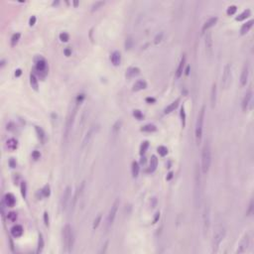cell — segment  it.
I'll use <instances>...</instances> for the list:
<instances>
[{
    "label": "cell",
    "instance_id": "e7e4bbea",
    "mask_svg": "<svg viewBox=\"0 0 254 254\" xmlns=\"http://www.w3.org/2000/svg\"><path fill=\"white\" fill-rule=\"evenodd\" d=\"M189 74H190V66H188L187 67V70H186V75L188 76Z\"/></svg>",
    "mask_w": 254,
    "mask_h": 254
},
{
    "label": "cell",
    "instance_id": "9a60e30c",
    "mask_svg": "<svg viewBox=\"0 0 254 254\" xmlns=\"http://www.w3.org/2000/svg\"><path fill=\"white\" fill-rule=\"evenodd\" d=\"M35 64H36V70L39 72H47V62L43 57H37L35 58Z\"/></svg>",
    "mask_w": 254,
    "mask_h": 254
},
{
    "label": "cell",
    "instance_id": "94428289",
    "mask_svg": "<svg viewBox=\"0 0 254 254\" xmlns=\"http://www.w3.org/2000/svg\"><path fill=\"white\" fill-rule=\"evenodd\" d=\"M159 217H160V213H157L155 215V218H154V220H153V224H156L157 220L159 219Z\"/></svg>",
    "mask_w": 254,
    "mask_h": 254
},
{
    "label": "cell",
    "instance_id": "d4e9b609",
    "mask_svg": "<svg viewBox=\"0 0 254 254\" xmlns=\"http://www.w3.org/2000/svg\"><path fill=\"white\" fill-rule=\"evenodd\" d=\"M215 102H217V86H215V83H213V86H211V91H210V106H211V108H214Z\"/></svg>",
    "mask_w": 254,
    "mask_h": 254
},
{
    "label": "cell",
    "instance_id": "5bb4252c",
    "mask_svg": "<svg viewBox=\"0 0 254 254\" xmlns=\"http://www.w3.org/2000/svg\"><path fill=\"white\" fill-rule=\"evenodd\" d=\"M205 46H206V55L210 57L213 55V34L209 31H206V37H205Z\"/></svg>",
    "mask_w": 254,
    "mask_h": 254
},
{
    "label": "cell",
    "instance_id": "f546056e",
    "mask_svg": "<svg viewBox=\"0 0 254 254\" xmlns=\"http://www.w3.org/2000/svg\"><path fill=\"white\" fill-rule=\"evenodd\" d=\"M35 130H36V133H37V136L39 138V140L42 142V143H44L46 141V133L43 130V128H41L39 126H35Z\"/></svg>",
    "mask_w": 254,
    "mask_h": 254
},
{
    "label": "cell",
    "instance_id": "2e32d148",
    "mask_svg": "<svg viewBox=\"0 0 254 254\" xmlns=\"http://www.w3.org/2000/svg\"><path fill=\"white\" fill-rule=\"evenodd\" d=\"M248 76H249V66L248 64H245L241 71V76H240V83L242 86H246L248 80Z\"/></svg>",
    "mask_w": 254,
    "mask_h": 254
},
{
    "label": "cell",
    "instance_id": "7c38bea8",
    "mask_svg": "<svg viewBox=\"0 0 254 254\" xmlns=\"http://www.w3.org/2000/svg\"><path fill=\"white\" fill-rule=\"evenodd\" d=\"M250 245V239H249V235L248 234H244V236L242 237V239L240 240L239 244H238V247L236 249V253L237 254H241L244 253L248 250Z\"/></svg>",
    "mask_w": 254,
    "mask_h": 254
},
{
    "label": "cell",
    "instance_id": "9c48e42d",
    "mask_svg": "<svg viewBox=\"0 0 254 254\" xmlns=\"http://www.w3.org/2000/svg\"><path fill=\"white\" fill-rule=\"evenodd\" d=\"M118 206H119V199H116L113 203V205L111 206L108 215H107V225L111 226L113 224L115 217H116V213L118 211Z\"/></svg>",
    "mask_w": 254,
    "mask_h": 254
},
{
    "label": "cell",
    "instance_id": "6f0895ef",
    "mask_svg": "<svg viewBox=\"0 0 254 254\" xmlns=\"http://www.w3.org/2000/svg\"><path fill=\"white\" fill-rule=\"evenodd\" d=\"M64 53H65V55H66L67 57H70L72 55V50L70 48H67V49H65Z\"/></svg>",
    "mask_w": 254,
    "mask_h": 254
},
{
    "label": "cell",
    "instance_id": "603a6c76",
    "mask_svg": "<svg viewBox=\"0 0 254 254\" xmlns=\"http://www.w3.org/2000/svg\"><path fill=\"white\" fill-rule=\"evenodd\" d=\"M140 74V69L137 67H131L126 71V78L132 79Z\"/></svg>",
    "mask_w": 254,
    "mask_h": 254
},
{
    "label": "cell",
    "instance_id": "5b68a950",
    "mask_svg": "<svg viewBox=\"0 0 254 254\" xmlns=\"http://www.w3.org/2000/svg\"><path fill=\"white\" fill-rule=\"evenodd\" d=\"M78 107H79V105L76 104V106L70 111V113L68 114V117H67V120H66V125H65V130H64V139L66 142L69 140V137H70L72 125H74V122H75V118H76V115Z\"/></svg>",
    "mask_w": 254,
    "mask_h": 254
},
{
    "label": "cell",
    "instance_id": "8d00e7d4",
    "mask_svg": "<svg viewBox=\"0 0 254 254\" xmlns=\"http://www.w3.org/2000/svg\"><path fill=\"white\" fill-rule=\"evenodd\" d=\"M44 246H45L44 238H43V235H42V234H40V235H39V241H38V249H37V253H41L42 251H43Z\"/></svg>",
    "mask_w": 254,
    "mask_h": 254
},
{
    "label": "cell",
    "instance_id": "d590c367",
    "mask_svg": "<svg viewBox=\"0 0 254 254\" xmlns=\"http://www.w3.org/2000/svg\"><path fill=\"white\" fill-rule=\"evenodd\" d=\"M180 116H181V121H182V127L185 128V126H186V110H185L184 105L181 107Z\"/></svg>",
    "mask_w": 254,
    "mask_h": 254
},
{
    "label": "cell",
    "instance_id": "f6af8a7d",
    "mask_svg": "<svg viewBox=\"0 0 254 254\" xmlns=\"http://www.w3.org/2000/svg\"><path fill=\"white\" fill-rule=\"evenodd\" d=\"M236 11H237V7L235 5H231L228 7V10H226V14H228V16H231V15H234L236 13Z\"/></svg>",
    "mask_w": 254,
    "mask_h": 254
},
{
    "label": "cell",
    "instance_id": "1f68e13d",
    "mask_svg": "<svg viewBox=\"0 0 254 254\" xmlns=\"http://www.w3.org/2000/svg\"><path fill=\"white\" fill-rule=\"evenodd\" d=\"M139 164H138L136 161H133L132 165H131V173H132V177L133 178H137L138 175H139Z\"/></svg>",
    "mask_w": 254,
    "mask_h": 254
},
{
    "label": "cell",
    "instance_id": "91938a15",
    "mask_svg": "<svg viewBox=\"0 0 254 254\" xmlns=\"http://www.w3.org/2000/svg\"><path fill=\"white\" fill-rule=\"evenodd\" d=\"M146 101H147L148 103H155L156 102V99L154 98V97H147V98H146Z\"/></svg>",
    "mask_w": 254,
    "mask_h": 254
},
{
    "label": "cell",
    "instance_id": "277c9868",
    "mask_svg": "<svg viewBox=\"0 0 254 254\" xmlns=\"http://www.w3.org/2000/svg\"><path fill=\"white\" fill-rule=\"evenodd\" d=\"M205 114H206V107L203 106L199 110L197 123H196V129H195V136H196V142L199 145L202 141L203 137V121H205Z\"/></svg>",
    "mask_w": 254,
    "mask_h": 254
},
{
    "label": "cell",
    "instance_id": "f35d334b",
    "mask_svg": "<svg viewBox=\"0 0 254 254\" xmlns=\"http://www.w3.org/2000/svg\"><path fill=\"white\" fill-rule=\"evenodd\" d=\"M105 4V2L104 1H95L93 4L91 5V12H94V11H97L98 10L99 8H101V6H103Z\"/></svg>",
    "mask_w": 254,
    "mask_h": 254
},
{
    "label": "cell",
    "instance_id": "be15d7a7",
    "mask_svg": "<svg viewBox=\"0 0 254 254\" xmlns=\"http://www.w3.org/2000/svg\"><path fill=\"white\" fill-rule=\"evenodd\" d=\"M172 178H173V173H172V172H170V173H169V174H168L167 180H168V181H170V180H171Z\"/></svg>",
    "mask_w": 254,
    "mask_h": 254
},
{
    "label": "cell",
    "instance_id": "7dc6e473",
    "mask_svg": "<svg viewBox=\"0 0 254 254\" xmlns=\"http://www.w3.org/2000/svg\"><path fill=\"white\" fill-rule=\"evenodd\" d=\"M133 116L135 117L136 119H138V120H142V119L144 118V115H143V113L141 112L140 110H138V109H136V110H134L133 111Z\"/></svg>",
    "mask_w": 254,
    "mask_h": 254
},
{
    "label": "cell",
    "instance_id": "60d3db41",
    "mask_svg": "<svg viewBox=\"0 0 254 254\" xmlns=\"http://www.w3.org/2000/svg\"><path fill=\"white\" fill-rule=\"evenodd\" d=\"M149 148V142L148 141H144V142H142V144L140 146V155H144V154L146 153V151L148 150Z\"/></svg>",
    "mask_w": 254,
    "mask_h": 254
},
{
    "label": "cell",
    "instance_id": "52a82bcc",
    "mask_svg": "<svg viewBox=\"0 0 254 254\" xmlns=\"http://www.w3.org/2000/svg\"><path fill=\"white\" fill-rule=\"evenodd\" d=\"M231 79H232L231 66H230V64H226L224 68V72H222V76H221V86L224 90H228L229 87L230 83H231Z\"/></svg>",
    "mask_w": 254,
    "mask_h": 254
},
{
    "label": "cell",
    "instance_id": "816d5d0a",
    "mask_svg": "<svg viewBox=\"0 0 254 254\" xmlns=\"http://www.w3.org/2000/svg\"><path fill=\"white\" fill-rule=\"evenodd\" d=\"M162 38H163V33L160 32L159 34H157V36L155 37V39H154V43H155L156 45L161 43V41H162Z\"/></svg>",
    "mask_w": 254,
    "mask_h": 254
},
{
    "label": "cell",
    "instance_id": "d6986e66",
    "mask_svg": "<svg viewBox=\"0 0 254 254\" xmlns=\"http://www.w3.org/2000/svg\"><path fill=\"white\" fill-rule=\"evenodd\" d=\"M3 201H4V203H6V206H9V207H13L15 206V203H16V199H15L14 196L12 194H10V193L6 194L4 196Z\"/></svg>",
    "mask_w": 254,
    "mask_h": 254
},
{
    "label": "cell",
    "instance_id": "ee69618b",
    "mask_svg": "<svg viewBox=\"0 0 254 254\" xmlns=\"http://www.w3.org/2000/svg\"><path fill=\"white\" fill-rule=\"evenodd\" d=\"M158 153H159V155H161L162 157H165L168 154V148L165 147V146H159L157 149Z\"/></svg>",
    "mask_w": 254,
    "mask_h": 254
},
{
    "label": "cell",
    "instance_id": "6125c7cd",
    "mask_svg": "<svg viewBox=\"0 0 254 254\" xmlns=\"http://www.w3.org/2000/svg\"><path fill=\"white\" fill-rule=\"evenodd\" d=\"M22 75V71L20 70V69H18V70L15 71V76H20Z\"/></svg>",
    "mask_w": 254,
    "mask_h": 254
},
{
    "label": "cell",
    "instance_id": "e575fe53",
    "mask_svg": "<svg viewBox=\"0 0 254 254\" xmlns=\"http://www.w3.org/2000/svg\"><path fill=\"white\" fill-rule=\"evenodd\" d=\"M157 130V127L156 125H154V124H146L144 125L143 127L141 128V131H143V132H149V133H151V132H155Z\"/></svg>",
    "mask_w": 254,
    "mask_h": 254
},
{
    "label": "cell",
    "instance_id": "83f0119b",
    "mask_svg": "<svg viewBox=\"0 0 254 254\" xmlns=\"http://www.w3.org/2000/svg\"><path fill=\"white\" fill-rule=\"evenodd\" d=\"M179 103H180V98H177L175 101H173L172 103H170V104H169V105L166 107V108H165L164 112L166 113V114L171 113L172 111H174V110L177 108V107H178Z\"/></svg>",
    "mask_w": 254,
    "mask_h": 254
},
{
    "label": "cell",
    "instance_id": "8fae6325",
    "mask_svg": "<svg viewBox=\"0 0 254 254\" xmlns=\"http://www.w3.org/2000/svg\"><path fill=\"white\" fill-rule=\"evenodd\" d=\"M252 99H253V92L251 90H249L245 93L243 101H242V110L247 111L248 109L252 108Z\"/></svg>",
    "mask_w": 254,
    "mask_h": 254
},
{
    "label": "cell",
    "instance_id": "680465c9",
    "mask_svg": "<svg viewBox=\"0 0 254 254\" xmlns=\"http://www.w3.org/2000/svg\"><path fill=\"white\" fill-rule=\"evenodd\" d=\"M9 164H10L11 168H15V167H16V162H15V161H14L13 158H11V159H10V161H9Z\"/></svg>",
    "mask_w": 254,
    "mask_h": 254
},
{
    "label": "cell",
    "instance_id": "f5cc1de1",
    "mask_svg": "<svg viewBox=\"0 0 254 254\" xmlns=\"http://www.w3.org/2000/svg\"><path fill=\"white\" fill-rule=\"evenodd\" d=\"M252 213H253V199H251V201H250L248 210H247V211H246V215H247V217H249V215L252 214Z\"/></svg>",
    "mask_w": 254,
    "mask_h": 254
},
{
    "label": "cell",
    "instance_id": "9f6ffc18",
    "mask_svg": "<svg viewBox=\"0 0 254 254\" xmlns=\"http://www.w3.org/2000/svg\"><path fill=\"white\" fill-rule=\"evenodd\" d=\"M35 23H36V16H32L29 20V24H30V26H34Z\"/></svg>",
    "mask_w": 254,
    "mask_h": 254
},
{
    "label": "cell",
    "instance_id": "3957f363",
    "mask_svg": "<svg viewBox=\"0 0 254 254\" xmlns=\"http://www.w3.org/2000/svg\"><path fill=\"white\" fill-rule=\"evenodd\" d=\"M63 243L65 252L71 253L74 245V233L70 224H66L63 228Z\"/></svg>",
    "mask_w": 254,
    "mask_h": 254
},
{
    "label": "cell",
    "instance_id": "6da1fadb",
    "mask_svg": "<svg viewBox=\"0 0 254 254\" xmlns=\"http://www.w3.org/2000/svg\"><path fill=\"white\" fill-rule=\"evenodd\" d=\"M194 203L195 206L199 207L202 203V184H201V171L198 164H196L194 171Z\"/></svg>",
    "mask_w": 254,
    "mask_h": 254
},
{
    "label": "cell",
    "instance_id": "4dcf8cb0",
    "mask_svg": "<svg viewBox=\"0 0 254 254\" xmlns=\"http://www.w3.org/2000/svg\"><path fill=\"white\" fill-rule=\"evenodd\" d=\"M121 126H122V120L121 119H118V120L116 121L113 124L112 126V134H113V136H117L118 135V133L119 131H120V129H121Z\"/></svg>",
    "mask_w": 254,
    "mask_h": 254
},
{
    "label": "cell",
    "instance_id": "ac0fdd59",
    "mask_svg": "<svg viewBox=\"0 0 254 254\" xmlns=\"http://www.w3.org/2000/svg\"><path fill=\"white\" fill-rule=\"evenodd\" d=\"M84 183H86V182H83L82 184H80V186H79L78 189H76L74 198H72V199H72V207L76 206V203H78V199H79L80 195H82V193H83V189H84V185H86Z\"/></svg>",
    "mask_w": 254,
    "mask_h": 254
},
{
    "label": "cell",
    "instance_id": "11a10c76",
    "mask_svg": "<svg viewBox=\"0 0 254 254\" xmlns=\"http://www.w3.org/2000/svg\"><path fill=\"white\" fill-rule=\"evenodd\" d=\"M44 222L47 226L49 225V214H48L47 211H45L44 213Z\"/></svg>",
    "mask_w": 254,
    "mask_h": 254
},
{
    "label": "cell",
    "instance_id": "db71d44e",
    "mask_svg": "<svg viewBox=\"0 0 254 254\" xmlns=\"http://www.w3.org/2000/svg\"><path fill=\"white\" fill-rule=\"evenodd\" d=\"M32 157H33V159H35V160H38V159H40V157H41V154L39 151H34L32 153Z\"/></svg>",
    "mask_w": 254,
    "mask_h": 254
},
{
    "label": "cell",
    "instance_id": "f1b7e54d",
    "mask_svg": "<svg viewBox=\"0 0 254 254\" xmlns=\"http://www.w3.org/2000/svg\"><path fill=\"white\" fill-rule=\"evenodd\" d=\"M158 167V158L155 156V155H153L151 157V159H150V167H149V172H155L156 171V169Z\"/></svg>",
    "mask_w": 254,
    "mask_h": 254
},
{
    "label": "cell",
    "instance_id": "4316f807",
    "mask_svg": "<svg viewBox=\"0 0 254 254\" xmlns=\"http://www.w3.org/2000/svg\"><path fill=\"white\" fill-rule=\"evenodd\" d=\"M253 23H254V20H249L248 22H246L245 24L242 25L241 29H240V35H245V34H247L249 32V30L252 28Z\"/></svg>",
    "mask_w": 254,
    "mask_h": 254
},
{
    "label": "cell",
    "instance_id": "8992f818",
    "mask_svg": "<svg viewBox=\"0 0 254 254\" xmlns=\"http://www.w3.org/2000/svg\"><path fill=\"white\" fill-rule=\"evenodd\" d=\"M225 236V229L224 228V225H217L214 229L213 233V251L217 252L219 245L224 240V238Z\"/></svg>",
    "mask_w": 254,
    "mask_h": 254
},
{
    "label": "cell",
    "instance_id": "74e56055",
    "mask_svg": "<svg viewBox=\"0 0 254 254\" xmlns=\"http://www.w3.org/2000/svg\"><path fill=\"white\" fill-rule=\"evenodd\" d=\"M20 37H21V34L20 33H15L13 34L12 38H11V47H14V46H16L17 43L20 40Z\"/></svg>",
    "mask_w": 254,
    "mask_h": 254
},
{
    "label": "cell",
    "instance_id": "30bf717a",
    "mask_svg": "<svg viewBox=\"0 0 254 254\" xmlns=\"http://www.w3.org/2000/svg\"><path fill=\"white\" fill-rule=\"evenodd\" d=\"M203 232L205 234L209 232L210 226V207L209 206H205L203 213Z\"/></svg>",
    "mask_w": 254,
    "mask_h": 254
},
{
    "label": "cell",
    "instance_id": "484cf974",
    "mask_svg": "<svg viewBox=\"0 0 254 254\" xmlns=\"http://www.w3.org/2000/svg\"><path fill=\"white\" fill-rule=\"evenodd\" d=\"M18 147V141L14 138H10L6 141V148L10 150V151H14Z\"/></svg>",
    "mask_w": 254,
    "mask_h": 254
},
{
    "label": "cell",
    "instance_id": "cb8c5ba5",
    "mask_svg": "<svg viewBox=\"0 0 254 254\" xmlns=\"http://www.w3.org/2000/svg\"><path fill=\"white\" fill-rule=\"evenodd\" d=\"M23 231H24V229H23L22 225H20V224L14 225L13 228H11V234H12L14 237H20L23 234Z\"/></svg>",
    "mask_w": 254,
    "mask_h": 254
},
{
    "label": "cell",
    "instance_id": "44dd1931",
    "mask_svg": "<svg viewBox=\"0 0 254 254\" xmlns=\"http://www.w3.org/2000/svg\"><path fill=\"white\" fill-rule=\"evenodd\" d=\"M111 63L113 64V66L117 67L120 65V62H121V54L119 51H114L112 53V55H111Z\"/></svg>",
    "mask_w": 254,
    "mask_h": 254
},
{
    "label": "cell",
    "instance_id": "bcb514c9",
    "mask_svg": "<svg viewBox=\"0 0 254 254\" xmlns=\"http://www.w3.org/2000/svg\"><path fill=\"white\" fill-rule=\"evenodd\" d=\"M59 38L62 42H68L70 40V35H69L67 32H62L59 35Z\"/></svg>",
    "mask_w": 254,
    "mask_h": 254
},
{
    "label": "cell",
    "instance_id": "ffe728a7",
    "mask_svg": "<svg viewBox=\"0 0 254 254\" xmlns=\"http://www.w3.org/2000/svg\"><path fill=\"white\" fill-rule=\"evenodd\" d=\"M185 64H186V55H183L182 59H181V62L178 66V69H177V72H176V78L177 79H180L181 76L183 75V72H184V67H185Z\"/></svg>",
    "mask_w": 254,
    "mask_h": 254
},
{
    "label": "cell",
    "instance_id": "7bdbcfd3",
    "mask_svg": "<svg viewBox=\"0 0 254 254\" xmlns=\"http://www.w3.org/2000/svg\"><path fill=\"white\" fill-rule=\"evenodd\" d=\"M42 195H43V197L45 198H48L50 195H51V189H50L49 185H46V186L42 189Z\"/></svg>",
    "mask_w": 254,
    "mask_h": 254
},
{
    "label": "cell",
    "instance_id": "f907efd6",
    "mask_svg": "<svg viewBox=\"0 0 254 254\" xmlns=\"http://www.w3.org/2000/svg\"><path fill=\"white\" fill-rule=\"evenodd\" d=\"M7 217H8V219H9L10 221H16V219H17V213H14V211H11V213H9L8 215H7Z\"/></svg>",
    "mask_w": 254,
    "mask_h": 254
},
{
    "label": "cell",
    "instance_id": "681fc988",
    "mask_svg": "<svg viewBox=\"0 0 254 254\" xmlns=\"http://www.w3.org/2000/svg\"><path fill=\"white\" fill-rule=\"evenodd\" d=\"M84 94L83 93H79V94H78V97H76V104H78V105H79L80 103H82L83 101V99H84Z\"/></svg>",
    "mask_w": 254,
    "mask_h": 254
},
{
    "label": "cell",
    "instance_id": "e0dca14e",
    "mask_svg": "<svg viewBox=\"0 0 254 254\" xmlns=\"http://www.w3.org/2000/svg\"><path fill=\"white\" fill-rule=\"evenodd\" d=\"M217 17H211L210 18L209 20H206L205 22V24H203V28H202V32L203 33H206V31H207L211 27H213L215 24H217Z\"/></svg>",
    "mask_w": 254,
    "mask_h": 254
},
{
    "label": "cell",
    "instance_id": "b9f144b4",
    "mask_svg": "<svg viewBox=\"0 0 254 254\" xmlns=\"http://www.w3.org/2000/svg\"><path fill=\"white\" fill-rule=\"evenodd\" d=\"M101 218H102V215L99 213L97 214V217L94 218L93 220V224H92V228L93 229H97L98 228V225L101 224Z\"/></svg>",
    "mask_w": 254,
    "mask_h": 254
},
{
    "label": "cell",
    "instance_id": "836d02e7",
    "mask_svg": "<svg viewBox=\"0 0 254 254\" xmlns=\"http://www.w3.org/2000/svg\"><path fill=\"white\" fill-rule=\"evenodd\" d=\"M250 15H251V11H250L249 9H246L241 14L238 15V16L235 18V20L236 21H243V20H245V19H247Z\"/></svg>",
    "mask_w": 254,
    "mask_h": 254
},
{
    "label": "cell",
    "instance_id": "7a4b0ae2",
    "mask_svg": "<svg viewBox=\"0 0 254 254\" xmlns=\"http://www.w3.org/2000/svg\"><path fill=\"white\" fill-rule=\"evenodd\" d=\"M211 164V149L209 141H206L202 150V172L203 174H207Z\"/></svg>",
    "mask_w": 254,
    "mask_h": 254
},
{
    "label": "cell",
    "instance_id": "c3c4849f",
    "mask_svg": "<svg viewBox=\"0 0 254 254\" xmlns=\"http://www.w3.org/2000/svg\"><path fill=\"white\" fill-rule=\"evenodd\" d=\"M21 194L23 196V198H26L27 196V185L25 182H22L21 183Z\"/></svg>",
    "mask_w": 254,
    "mask_h": 254
},
{
    "label": "cell",
    "instance_id": "7402d4cb",
    "mask_svg": "<svg viewBox=\"0 0 254 254\" xmlns=\"http://www.w3.org/2000/svg\"><path fill=\"white\" fill-rule=\"evenodd\" d=\"M147 87V83L145 82L144 79H139L133 84V91H139L142 90H145Z\"/></svg>",
    "mask_w": 254,
    "mask_h": 254
},
{
    "label": "cell",
    "instance_id": "4fadbf2b",
    "mask_svg": "<svg viewBox=\"0 0 254 254\" xmlns=\"http://www.w3.org/2000/svg\"><path fill=\"white\" fill-rule=\"evenodd\" d=\"M71 198H72V189H71V187H67L63 194V198H62V202H61L62 210H67L69 203L71 201Z\"/></svg>",
    "mask_w": 254,
    "mask_h": 254
},
{
    "label": "cell",
    "instance_id": "d6a6232c",
    "mask_svg": "<svg viewBox=\"0 0 254 254\" xmlns=\"http://www.w3.org/2000/svg\"><path fill=\"white\" fill-rule=\"evenodd\" d=\"M30 84L34 90H38V88H39V83H38V79L36 78L35 74L30 75Z\"/></svg>",
    "mask_w": 254,
    "mask_h": 254
},
{
    "label": "cell",
    "instance_id": "ba28073f",
    "mask_svg": "<svg viewBox=\"0 0 254 254\" xmlns=\"http://www.w3.org/2000/svg\"><path fill=\"white\" fill-rule=\"evenodd\" d=\"M98 129H99V127H98L97 124H92L90 127V129L87 130V132L86 133V135H84L83 139L82 148H84L86 146H87L88 144L90 143V142L92 141V139H93V137L97 135Z\"/></svg>",
    "mask_w": 254,
    "mask_h": 254
},
{
    "label": "cell",
    "instance_id": "ab89813d",
    "mask_svg": "<svg viewBox=\"0 0 254 254\" xmlns=\"http://www.w3.org/2000/svg\"><path fill=\"white\" fill-rule=\"evenodd\" d=\"M134 45V41H133V38L131 36H128L126 38L125 40V49L126 50H130Z\"/></svg>",
    "mask_w": 254,
    "mask_h": 254
}]
</instances>
